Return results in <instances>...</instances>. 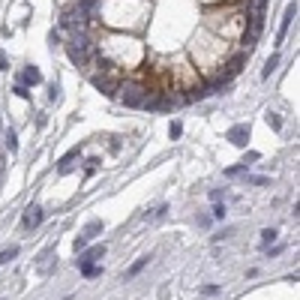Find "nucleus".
Instances as JSON below:
<instances>
[{
    "instance_id": "obj_1",
    "label": "nucleus",
    "mask_w": 300,
    "mask_h": 300,
    "mask_svg": "<svg viewBox=\"0 0 300 300\" xmlns=\"http://www.w3.org/2000/svg\"><path fill=\"white\" fill-rule=\"evenodd\" d=\"M147 87H141V84H126L123 87V93H120V102L126 105V108H144V102H147Z\"/></svg>"
},
{
    "instance_id": "obj_2",
    "label": "nucleus",
    "mask_w": 300,
    "mask_h": 300,
    "mask_svg": "<svg viewBox=\"0 0 300 300\" xmlns=\"http://www.w3.org/2000/svg\"><path fill=\"white\" fill-rule=\"evenodd\" d=\"M228 141H231V144H237V147H243V144L249 141V126H246V123L231 126V129H228Z\"/></svg>"
},
{
    "instance_id": "obj_3",
    "label": "nucleus",
    "mask_w": 300,
    "mask_h": 300,
    "mask_svg": "<svg viewBox=\"0 0 300 300\" xmlns=\"http://www.w3.org/2000/svg\"><path fill=\"white\" fill-rule=\"evenodd\" d=\"M243 60H246L243 54H237V57H231V60H228V69H225V72L219 75V81H222V84H228V81H231V78H234V75H237V72L243 69Z\"/></svg>"
},
{
    "instance_id": "obj_4",
    "label": "nucleus",
    "mask_w": 300,
    "mask_h": 300,
    "mask_svg": "<svg viewBox=\"0 0 300 300\" xmlns=\"http://www.w3.org/2000/svg\"><path fill=\"white\" fill-rule=\"evenodd\" d=\"M24 225L27 228H39L42 225V207H27V213H24Z\"/></svg>"
},
{
    "instance_id": "obj_5",
    "label": "nucleus",
    "mask_w": 300,
    "mask_h": 300,
    "mask_svg": "<svg viewBox=\"0 0 300 300\" xmlns=\"http://www.w3.org/2000/svg\"><path fill=\"white\" fill-rule=\"evenodd\" d=\"M297 15V3H291L288 9H285V18H282V27H279V39L285 36V30H288V24H291V18Z\"/></svg>"
},
{
    "instance_id": "obj_6",
    "label": "nucleus",
    "mask_w": 300,
    "mask_h": 300,
    "mask_svg": "<svg viewBox=\"0 0 300 300\" xmlns=\"http://www.w3.org/2000/svg\"><path fill=\"white\" fill-rule=\"evenodd\" d=\"M24 81H27V84H39V81H42L39 69H36V66H27V69H24Z\"/></svg>"
},
{
    "instance_id": "obj_7",
    "label": "nucleus",
    "mask_w": 300,
    "mask_h": 300,
    "mask_svg": "<svg viewBox=\"0 0 300 300\" xmlns=\"http://www.w3.org/2000/svg\"><path fill=\"white\" fill-rule=\"evenodd\" d=\"M105 255V246H93V249H87L84 255H81V261H96V258H102Z\"/></svg>"
},
{
    "instance_id": "obj_8",
    "label": "nucleus",
    "mask_w": 300,
    "mask_h": 300,
    "mask_svg": "<svg viewBox=\"0 0 300 300\" xmlns=\"http://www.w3.org/2000/svg\"><path fill=\"white\" fill-rule=\"evenodd\" d=\"M75 156H78V150H69V153L60 159V171H69V165H72V159H75Z\"/></svg>"
},
{
    "instance_id": "obj_9",
    "label": "nucleus",
    "mask_w": 300,
    "mask_h": 300,
    "mask_svg": "<svg viewBox=\"0 0 300 300\" xmlns=\"http://www.w3.org/2000/svg\"><path fill=\"white\" fill-rule=\"evenodd\" d=\"M81 273H84V276H96V273H99V267H96L93 261H81Z\"/></svg>"
},
{
    "instance_id": "obj_10",
    "label": "nucleus",
    "mask_w": 300,
    "mask_h": 300,
    "mask_svg": "<svg viewBox=\"0 0 300 300\" xmlns=\"http://www.w3.org/2000/svg\"><path fill=\"white\" fill-rule=\"evenodd\" d=\"M15 255H18V246H9V249H3V252H0V264H6V261H12Z\"/></svg>"
},
{
    "instance_id": "obj_11",
    "label": "nucleus",
    "mask_w": 300,
    "mask_h": 300,
    "mask_svg": "<svg viewBox=\"0 0 300 300\" xmlns=\"http://www.w3.org/2000/svg\"><path fill=\"white\" fill-rule=\"evenodd\" d=\"M276 63H279V57H276V54H273V57H270V60H267V66H264V78H267V75H270V72H273V69H276Z\"/></svg>"
},
{
    "instance_id": "obj_12",
    "label": "nucleus",
    "mask_w": 300,
    "mask_h": 300,
    "mask_svg": "<svg viewBox=\"0 0 300 300\" xmlns=\"http://www.w3.org/2000/svg\"><path fill=\"white\" fill-rule=\"evenodd\" d=\"M180 132H183V126H180V123H177V120H174V123H171V126H168V135H171V138H177V135H180Z\"/></svg>"
},
{
    "instance_id": "obj_13",
    "label": "nucleus",
    "mask_w": 300,
    "mask_h": 300,
    "mask_svg": "<svg viewBox=\"0 0 300 300\" xmlns=\"http://www.w3.org/2000/svg\"><path fill=\"white\" fill-rule=\"evenodd\" d=\"M261 240H264V243H270V240H276V231H270V228H264V231H261Z\"/></svg>"
},
{
    "instance_id": "obj_14",
    "label": "nucleus",
    "mask_w": 300,
    "mask_h": 300,
    "mask_svg": "<svg viewBox=\"0 0 300 300\" xmlns=\"http://www.w3.org/2000/svg\"><path fill=\"white\" fill-rule=\"evenodd\" d=\"M144 264H147V258H141V261H135V264H132V270H129V276H135V273H138V270H141Z\"/></svg>"
},
{
    "instance_id": "obj_15",
    "label": "nucleus",
    "mask_w": 300,
    "mask_h": 300,
    "mask_svg": "<svg viewBox=\"0 0 300 300\" xmlns=\"http://www.w3.org/2000/svg\"><path fill=\"white\" fill-rule=\"evenodd\" d=\"M243 168H246V162H243V165H234V168H228V171H225V174H228V177H234V174H240V171H243Z\"/></svg>"
},
{
    "instance_id": "obj_16",
    "label": "nucleus",
    "mask_w": 300,
    "mask_h": 300,
    "mask_svg": "<svg viewBox=\"0 0 300 300\" xmlns=\"http://www.w3.org/2000/svg\"><path fill=\"white\" fill-rule=\"evenodd\" d=\"M213 216H216V219H222V216H225V207H222V204H216V207H213Z\"/></svg>"
},
{
    "instance_id": "obj_17",
    "label": "nucleus",
    "mask_w": 300,
    "mask_h": 300,
    "mask_svg": "<svg viewBox=\"0 0 300 300\" xmlns=\"http://www.w3.org/2000/svg\"><path fill=\"white\" fill-rule=\"evenodd\" d=\"M15 93H18V96H21V99H27V96H30V93H27V87H21V84H18V87H15Z\"/></svg>"
},
{
    "instance_id": "obj_18",
    "label": "nucleus",
    "mask_w": 300,
    "mask_h": 300,
    "mask_svg": "<svg viewBox=\"0 0 300 300\" xmlns=\"http://www.w3.org/2000/svg\"><path fill=\"white\" fill-rule=\"evenodd\" d=\"M0 69H6V60H3V54H0Z\"/></svg>"
}]
</instances>
